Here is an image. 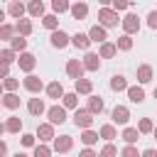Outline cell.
Masks as SVG:
<instances>
[{
    "mask_svg": "<svg viewBox=\"0 0 157 157\" xmlns=\"http://www.w3.org/2000/svg\"><path fill=\"white\" fill-rule=\"evenodd\" d=\"M152 130H155L152 120H150V118H142V120H140V125H137V132H152Z\"/></svg>",
    "mask_w": 157,
    "mask_h": 157,
    "instance_id": "cell-35",
    "label": "cell"
},
{
    "mask_svg": "<svg viewBox=\"0 0 157 157\" xmlns=\"http://www.w3.org/2000/svg\"><path fill=\"white\" fill-rule=\"evenodd\" d=\"M2 132H5V125H2V123H0V135H2Z\"/></svg>",
    "mask_w": 157,
    "mask_h": 157,
    "instance_id": "cell-53",
    "label": "cell"
},
{
    "mask_svg": "<svg viewBox=\"0 0 157 157\" xmlns=\"http://www.w3.org/2000/svg\"><path fill=\"white\" fill-rule=\"evenodd\" d=\"M128 98H130L132 103H142V101H145V91H142V86H130V88H128Z\"/></svg>",
    "mask_w": 157,
    "mask_h": 157,
    "instance_id": "cell-14",
    "label": "cell"
},
{
    "mask_svg": "<svg viewBox=\"0 0 157 157\" xmlns=\"http://www.w3.org/2000/svg\"><path fill=\"white\" fill-rule=\"evenodd\" d=\"M42 86H44V83H42V78H39V76H34V74H29V76L25 78V88H27V91H32V93H39V91H42Z\"/></svg>",
    "mask_w": 157,
    "mask_h": 157,
    "instance_id": "cell-11",
    "label": "cell"
},
{
    "mask_svg": "<svg viewBox=\"0 0 157 157\" xmlns=\"http://www.w3.org/2000/svg\"><path fill=\"white\" fill-rule=\"evenodd\" d=\"M96 140H98V132H93V130H83V135H81V142H83L86 147L96 145Z\"/></svg>",
    "mask_w": 157,
    "mask_h": 157,
    "instance_id": "cell-27",
    "label": "cell"
},
{
    "mask_svg": "<svg viewBox=\"0 0 157 157\" xmlns=\"http://www.w3.org/2000/svg\"><path fill=\"white\" fill-rule=\"evenodd\" d=\"M110 88H113V91H128V81H125V76H113Z\"/></svg>",
    "mask_w": 157,
    "mask_h": 157,
    "instance_id": "cell-25",
    "label": "cell"
},
{
    "mask_svg": "<svg viewBox=\"0 0 157 157\" xmlns=\"http://www.w3.org/2000/svg\"><path fill=\"white\" fill-rule=\"evenodd\" d=\"M15 29L20 32V37H27V34L32 32V22H29V20H17V25H15Z\"/></svg>",
    "mask_w": 157,
    "mask_h": 157,
    "instance_id": "cell-23",
    "label": "cell"
},
{
    "mask_svg": "<svg viewBox=\"0 0 157 157\" xmlns=\"http://www.w3.org/2000/svg\"><path fill=\"white\" fill-rule=\"evenodd\" d=\"M22 145L25 147H32L34 145V135H22Z\"/></svg>",
    "mask_w": 157,
    "mask_h": 157,
    "instance_id": "cell-46",
    "label": "cell"
},
{
    "mask_svg": "<svg viewBox=\"0 0 157 157\" xmlns=\"http://www.w3.org/2000/svg\"><path fill=\"white\" fill-rule=\"evenodd\" d=\"M152 132H155V137H157V128H155V130H152Z\"/></svg>",
    "mask_w": 157,
    "mask_h": 157,
    "instance_id": "cell-55",
    "label": "cell"
},
{
    "mask_svg": "<svg viewBox=\"0 0 157 157\" xmlns=\"http://www.w3.org/2000/svg\"><path fill=\"white\" fill-rule=\"evenodd\" d=\"M20 128H22V120H20V118H10V120L5 123V130H7V132H20Z\"/></svg>",
    "mask_w": 157,
    "mask_h": 157,
    "instance_id": "cell-30",
    "label": "cell"
},
{
    "mask_svg": "<svg viewBox=\"0 0 157 157\" xmlns=\"http://www.w3.org/2000/svg\"><path fill=\"white\" fill-rule=\"evenodd\" d=\"M155 98H157V88H155Z\"/></svg>",
    "mask_w": 157,
    "mask_h": 157,
    "instance_id": "cell-56",
    "label": "cell"
},
{
    "mask_svg": "<svg viewBox=\"0 0 157 157\" xmlns=\"http://www.w3.org/2000/svg\"><path fill=\"white\" fill-rule=\"evenodd\" d=\"M10 44H12V52H22L27 47V39L25 37H15V39H10Z\"/></svg>",
    "mask_w": 157,
    "mask_h": 157,
    "instance_id": "cell-34",
    "label": "cell"
},
{
    "mask_svg": "<svg viewBox=\"0 0 157 157\" xmlns=\"http://www.w3.org/2000/svg\"><path fill=\"white\" fill-rule=\"evenodd\" d=\"M78 105V93H64V108H76Z\"/></svg>",
    "mask_w": 157,
    "mask_h": 157,
    "instance_id": "cell-29",
    "label": "cell"
},
{
    "mask_svg": "<svg viewBox=\"0 0 157 157\" xmlns=\"http://www.w3.org/2000/svg\"><path fill=\"white\" fill-rule=\"evenodd\" d=\"M78 157H98V155H96V152H93V150H88V147H86V150H83V152H81V155H78Z\"/></svg>",
    "mask_w": 157,
    "mask_h": 157,
    "instance_id": "cell-48",
    "label": "cell"
},
{
    "mask_svg": "<svg viewBox=\"0 0 157 157\" xmlns=\"http://www.w3.org/2000/svg\"><path fill=\"white\" fill-rule=\"evenodd\" d=\"M66 74H69L74 81L83 78V76H81V74H83V64H81L78 59H69V64H66Z\"/></svg>",
    "mask_w": 157,
    "mask_h": 157,
    "instance_id": "cell-4",
    "label": "cell"
},
{
    "mask_svg": "<svg viewBox=\"0 0 157 157\" xmlns=\"http://www.w3.org/2000/svg\"><path fill=\"white\" fill-rule=\"evenodd\" d=\"M2 20H5V12L0 10V27H2Z\"/></svg>",
    "mask_w": 157,
    "mask_h": 157,
    "instance_id": "cell-51",
    "label": "cell"
},
{
    "mask_svg": "<svg viewBox=\"0 0 157 157\" xmlns=\"http://www.w3.org/2000/svg\"><path fill=\"white\" fill-rule=\"evenodd\" d=\"M88 39H91V42H101V44H105L108 37H105V29H103L101 25H93V27L88 29Z\"/></svg>",
    "mask_w": 157,
    "mask_h": 157,
    "instance_id": "cell-9",
    "label": "cell"
},
{
    "mask_svg": "<svg viewBox=\"0 0 157 157\" xmlns=\"http://www.w3.org/2000/svg\"><path fill=\"white\" fill-rule=\"evenodd\" d=\"M7 10H10V15H12V17H17V20L25 15V5H22V2H10V7H7Z\"/></svg>",
    "mask_w": 157,
    "mask_h": 157,
    "instance_id": "cell-28",
    "label": "cell"
},
{
    "mask_svg": "<svg viewBox=\"0 0 157 157\" xmlns=\"http://www.w3.org/2000/svg\"><path fill=\"white\" fill-rule=\"evenodd\" d=\"M47 93H49V98H64V86L59 81H54L47 86Z\"/></svg>",
    "mask_w": 157,
    "mask_h": 157,
    "instance_id": "cell-18",
    "label": "cell"
},
{
    "mask_svg": "<svg viewBox=\"0 0 157 157\" xmlns=\"http://www.w3.org/2000/svg\"><path fill=\"white\" fill-rule=\"evenodd\" d=\"M93 91V83L88 78H78L76 81V93H91Z\"/></svg>",
    "mask_w": 157,
    "mask_h": 157,
    "instance_id": "cell-26",
    "label": "cell"
},
{
    "mask_svg": "<svg viewBox=\"0 0 157 157\" xmlns=\"http://www.w3.org/2000/svg\"><path fill=\"white\" fill-rule=\"evenodd\" d=\"M110 115H113V123H118V125H125V123L130 120V110H128L125 105H115Z\"/></svg>",
    "mask_w": 157,
    "mask_h": 157,
    "instance_id": "cell-5",
    "label": "cell"
},
{
    "mask_svg": "<svg viewBox=\"0 0 157 157\" xmlns=\"http://www.w3.org/2000/svg\"><path fill=\"white\" fill-rule=\"evenodd\" d=\"M113 10L118 12V10H128V2L125 0H113Z\"/></svg>",
    "mask_w": 157,
    "mask_h": 157,
    "instance_id": "cell-45",
    "label": "cell"
},
{
    "mask_svg": "<svg viewBox=\"0 0 157 157\" xmlns=\"http://www.w3.org/2000/svg\"><path fill=\"white\" fill-rule=\"evenodd\" d=\"M147 25H150V29H157V10H152L147 15Z\"/></svg>",
    "mask_w": 157,
    "mask_h": 157,
    "instance_id": "cell-44",
    "label": "cell"
},
{
    "mask_svg": "<svg viewBox=\"0 0 157 157\" xmlns=\"http://www.w3.org/2000/svg\"><path fill=\"white\" fill-rule=\"evenodd\" d=\"M101 137H103V140H113V137H115V128H113V125H103V128H101Z\"/></svg>",
    "mask_w": 157,
    "mask_h": 157,
    "instance_id": "cell-36",
    "label": "cell"
},
{
    "mask_svg": "<svg viewBox=\"0 0 157 157\" xmlns=\"http://www.w3.org/2000/svg\"><path fill=\"white\" fill-rule=\"evenodd\" d=\"M91 123H93V115L88 113V110H81V108H76V113H74V125L76 128H91Z\"/></svg>",
    "mask_w": 157,
    "mask_h": 157,
    "instance_id": "cell-3",
    "label": "cell"
},
{
    "mask_svg": "<svg viewBox=\"0 0 157 157\" xmlns=\"http://www.w3.org/2000/svg\"><path fill=\"white\" fill-rule=\"evenodd\" d=\"M98 157H118V150H115V147H113V145L108 142V145H105V147L101 150V155H98Z\"/></svg>",
    "mask_w": 157,
    "mask_h": 157,
    "instance_id": "cell-39",
    "label": "cell"
},
{
    "mask_svg": "<svg viewBox=\"0 0 157 157\" xmlns=\"http://www.w3.org/2000/svg\"><path fill=\"white\" fill-rule=\"evenodd\" d=\"M120 157H140V152L132 147V145H128V147H123V152H120Z\"/></svg>",
    "mask_w": 157,
    "mask_h": 157,
    "instance_id": "cell-43",
    "label": "cell"
},
{
    "mask_svg": "<svg viewBox=\"0 0 157 157\" xmlns=\"http://www.w3.org/2000/svg\"><path fill=\"white\" fill-rule=\"evenodd\" d=\"M15 157H27V155H25V152H17V155H15Z\"/></svg>",
    "mask_w": 157,
    "mask_h": 157,
    "instance_id": "cell-52",
    "label": "cell"
},
{
    "mask_svg": "<svg viewBox=\"0 0 157 157\" xmlns=\"http://www.w3.org/2000/svg\"><path fill=\"white\" fill-rule=\"evenodd\" d=\"M115 47H118V49H125V52H128V49L132 47V39H130L128 34H123V37H118V39H115Z\"/></svg>",
    "mask_w": 157,
    "mask_h": 157,
    "instance_id": "cell-32",
    "label": "cell"
},
{
    "mask_svg": "<svg viewBox=\"0 0 157 157\" xmlns=\"http://www.w3.org/2000/svg\"><path fill=\"white\" fill-rule=\"evenodd\" d=\"M142 157H157V152H155V150H145V152H142Z\"/></svg>",
    "mask_w": 157,
    "mask_h": 157,
    "instance_id": "cell-50",
    "label": "cell"
},
{
    "mask_svg": "<svg viewBox=\"0 0 157 157\" xmlns=\"http://www.w3.org/2000/svg\"><path fill=\"white\" fill-rule=\"evenodd\" d=\"M69 34L66 32H61V29H56V32H52V47H56V49H64L66 44H69Z\"/></svg>",
    "mask_w": 157,
    "mask_h": 157,
    "instance_id": "cell-7",
    "label": "cell"
},
{
    "mask_svg": "<svg viewBox=\"0 0 157 157\" xmlns=\"http://www.w3.org/2000/svg\"><path fill=\"white\" fill-rule=\"evenodd\" d=\"M5 155H7V145L0 140V157H5Z\"/></svg>",
    "mask_w": 157,
    "mask_h": 157,
    "instance_id": "cell-49",
    "label": "cell"
},
{
    "mask_svg": "<svg viewBox=\"0 0 157 157\" xmlns=\"http://www.w3.org/2000/svg\"><path fill=\"white\" fill-rule=\"evenodd\" d=\"M137 137H140V132H137V128H125V130H123V140H125L128 145H132V142H137Z\"/></svg>",
    "mask_w": 157,
    "mask_h": 157,
    "instance_id": "cell-24",
    "label": "cell"
},
{
    "mask_svg": "<svg viewBox=\"0 0 157 157\" xmlns=\"http://www.w3.org/2000/svg\"><path fill=\"white\" fill-rule=\"evenodd\" d=\"M98 20H101L103 27H115L118 25V12L110 10V7H101L98 10Z\"/></svg>",
    "mask_w": 157,
    "mask_h": 157,
    "instance_id": "cell-1",
    "label": "cell"
},
{
    "mask_svg": "<svg viewBox=\"0 0 157 157\" xmlns=\"http://www.w3.org/2000/svg\"><path fill=\"white\" fill-rule=\"evenodd\" d=\"M0 61L12 64V61H15V52H12V49H2V52H0Z\"/></svg>",
    "mask_w": 157,
    "mask_h": 157,
    "instance_id": "cell-38",
    "label": "cell"
},
{
    "mask_svg": "<svg viewBox=\"0 0 157 157\" xmlns=\"http://www.w3.org/2000/svg\"><path fill=\"white\" fill-rule=\"evenodd\" d=\"M17 64H20V69H22V71H27V74H29V71L34 69V64H37V59H34L32 54H20V59H17Z\"/></svg>",
    "mask_w": 157,
    "mask_h": 157,
    "instance_id": "cell-13",
    "label": "cell"
},
{
    "mask_svg": "<svg viewBox=\"0 0 157 157\" xmlns=\"http://www.w3.org/2000/svg\"><path fill=\"white\" fill-rule=\"evenodd\" d=\"M7 71H10V64L0 61V78H7Z\"/></svg>",
    "mask_w": 157,
    "mask_h": 157,
    "instance_id": "cell-47",
    "label": "cell"
},
{
    "mask_svg": "<svg viewBox=\"0 0 157 157\" xmlns=\"http://www.w3.org/2000/svg\"><path fill=\"white\" fill-rule=\"evenodd\" d=\"M71 15H74L76 20H83V17L88 15V5H86V2H76V5H71Z\"/></svg>",
    "mask_w": 157,
    "mask_h": 157,
    "instance_id": "cell-17",
    "label": "cell"
},
{
    "mask_svg": "<svg viewBox=\"0 0 157 157\" xmlns=\"http://www.w3.org/2000/svg\"><path fill=\"white\" fill-rule=\"evenodd\" d=\"M42 25H44L47 29L56 32V25H59V22H56V17H54V15H44V17H42Z\"/></svg>",
    "mask_w": 157,
    "mask_h": 157,
    "instance_id": "cell-31",
    "label": "cell"
},
{
    "mask_svg": "<svg viewBox=\"0 0 157 157\" xmlns=\"http://www.w3.org/2000/svg\"><path fill=\"white\" fill-rule=\"evenodd\" d=\"M27 10H29L32 17H42V15H44V2H42V0H34V2H29Z\"/></svg>",
    "mask_w": 157,
    "mask_h": 157,
    "instance_id": "cell-22",
    "label": "cell"
},
{
    "mask_svg": "<svg viewBox=\"0 0 157 157\" xmlns=\"http://www.w3.org/2000/svg\"><path fill=\"white\" fill-rule=\"evenodd\" d=\"M150 78H152V66L142 64V66L137 69V81H140V83H147Z\"/></svg>",
    "mask_w": 157,
    "mask_h": 157,
    "instance_id": "cell-20",
    "label": "cell"
},
{
    "mask_svg": "<svg viewBox=\"0 0 157 157\" xmlns=\"http://www.w3.org/2000/svg\"><path fill=\"white\" fill-rule=\"evenodd\" d=\"M52 7H54V12H66V10H71L66 0H54V2H52Z\"/></svg>",
    "mask_w": 157,
    "mask_h": 157,
    "instance_id": "cell-37",
    "label": "cell"
},
{
    "mask_svg": "<svg viewBox=\"0 0 157 157\" xmlns=\"http://www.w3.org/2000/svg\"><path fill=\"white\" fill-rule=\"evenodd\" d=\"M86 110H88L91 115L101 113V110H103V98H101V96H91V98H88V108H86Z\"/></svg>",
    "mask_w": 157,
    "mask_h": 157,
    "instance_id": "cell-15",
    "label": "cell"
},
{
    "mask_svg": "<svg viewBox=\"0 0 157 157\" xmlns=\"http://www.w3.org/2000/svg\"><path fill=\"white\" fill-rule=\"evenodd\" d=\"M49 155H52V150H49L47 145H37V147H34V155H32V157H49Z\"/></svg>",
    "mask_w": 157,
    "mask_h": 157,
    "instance_id": "cell-40",
    "label": "cell"
},
{
    "mask_svg": "<svg viewBox=\"0 0 157 157\" xmlns=\"http://www.w3.org/2000/svg\"><path fill=\"white\" fill-rule=\"evenodd\" d=\"M115 49H118L115 44H108V42H105V44H101V56H103V59H110V56L115 54Z\"/></svg>",
    "mask_w": 157,
    "mask_h": 157,
    "instance_id": "cell-33",
    "label": "cell"
},
{
    "mask_svg": "<svg viewBox=\"0 0 157 157\" xmlns=\"http://www.w3.org/2000/svg\"><path fill=\"white\" fill-rule=\"evenodd\" d=\"M17 86H20V83H17V78H10V76H7V78H5V81H2V88H7V91H10V93H12V91H15V88H17Z\"/></svg>",
    "mask_w": 157,
    "mask_h": 157,
    "instance_id": "cell-41",
    "label": "cell"
},
{
    "mask_svg": "<svg viewBox=\"0 0 157 157\" xmlns=\"http://www.w3.org/2000/svg\"><path fill=\"white\" fill-rule=\"evenodd\" d=\"M71 145H74L71 135H61V137H56V140H54V150H56V152H69V150H71Z\"/></svg>",
    "mask_w": 157,
    "mask_h": 157,
    "instance_id": "cell-12",
    "label": "cell"
},
{
    "mask_svg": "<svg viewBox=\"0 0 157 157\" xmlns=\"http://www.w3.org/2000/svg\"><path fill=\"white\" fill-rule=\"evenodd\" d=\"M0 96H2V83H0Z\"/></svg>",
    "mask_w": 157,
    "mask_h": 157,
    "instance_id": "cell-54",
    "label": "cell"
},
{
    "mask_svg": "<svg viewBox=\"0 0 157 157\" xmlns=\"http://www.w3.org/2000/svg\"><path fill=\"white\" fill-rule=\"evenodd\" d=\"M2 105H5V108H10V110L20 108V96H15V93H7V96H2Z\"/></svg>",
    "mask_w": 157,
    "mask_h": 157,
    "instance_id": "cell-21",
    "label": "cell"
},
{
    "mask_svg": "<svg viewBox=\"0 0 157 157\" xmlns=\"http://www.w3.org/2000/svg\"><path fill=\"white\" fill-rule=\"evenodd\" d=\"M81 64H83V69H88V71H98V69H101V59H98V54H91V52L83 56Z\"/></svg>",
    "mask_w": 157,
    "mask_h": 157,
    "instance_id": "cell-10",
    "label": "cell"
},
{
    "mask_svg": "<svg viewBox=\"0 0 157 157\" xmlns=\"http://www.w3.org/2000/svg\"><path fill=\"white\" fill-rule=\"evenodd\" d=\"M123 29L128 32V37H130L132 32H137V29H140V20H137V15H125V20H123Z\"/></svg>",
    "mask_w": 157,
    "mask_h": 157,
    "instance_id": "cell-6",
    "label": "cell"
},
{
    "mask_svg": "<svg viewBox=\"0 0 157 157\" xmlns=\"http://www.w3.org/2000/svg\"><path fill=\"white\" fill-rule=\"evenodd\" d=\"M27 110H29L32 115H42V113H44V103H42V98H32V101L27 103Z\"/></svg>",
    "mask_w": 157,
    "mask_h": 157,
    "instance_id": "cell-19",
    "label": "cell"
},
{
    "mask_svg": "<svg viewBox=\"0 0 157 157\" xmlns=\"http://www.w3.org/2000/svg\"><path fill=\"white\" fill-rule=\"evenodd\" d=\"M12 32H15V27L2 25V27H0V39H10V37H12Z\"/></svg>",
    "mask_w": 157,
    "mask_h": 157,
    "instance_id": "cell-42",
    "label": "cell"
},
{
    "mask_svg": "<svg viewBox=\"0 0 157 157\" xmlns=\"http://www.w3.org/2000/svg\"><path fill=\"white\" fill-rule=\"evenodd\" d=\"M47 115H49V123H52V125H61V123L66 120V108H64V105H52V108L47 110Z\"/></svg>",
    "mask_w": 157,
    "mask_h": 157,
    "instance_id": "cell-2",
    "label": "cell"
},
{
    "mask_svg": "<svg viewBox=\"0 0 157 157\" xmlns=\"http://www.w3.org/2000/svg\"><path fill=\"white\" fill-rule=\"evenodd\" d=\"M71 44L76 47V49H88V44H91V39H88V34H74L71 37Z\"/></svg>",
    "mask_w": 157,
    "mask_h": 157,
    "instance_id": "cell-16",
    "label": "cell"
},
{
    "mask_svg": "<svg viewBox=\"0 0 157 157\" xmlns=\"http://www.w3.org/2000/svg\"><path fill=\"white\" fill-rule=\"evenodd\" d=\"M37 137H39L42 142H49V140H54V128H52V123L37 125Z\"/></svg>",
    "mask_w": 157,
    "mask_h": 157,
    "instance_id": "cell-8",
    "label": "cell"
}]
</instances>
